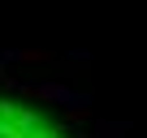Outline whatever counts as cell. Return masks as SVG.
Masks as SVG:
<instances>
[{
    "instance_id": "1",
    "label": "cell",
    "mask_w": 147,
    "mask_h": 138,
    "mask_svg": "<svg viewBox=\"0 0 147 138\" xmlns=\"http://www.w3.org/2000/svg\"><path fill=\"white\" fill-rule=\"evenodd\" d=\"M0 138H74L56 117L22 104V99H5L0 95Z\"/></svg>"
}]
</instances>
